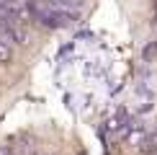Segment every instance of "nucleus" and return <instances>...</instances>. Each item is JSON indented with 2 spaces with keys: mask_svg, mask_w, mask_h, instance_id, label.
<instances>
[{
  "mask_svg": "<svg viewBox=\"0 0 157 155\" xmlns=\"http://www.w3.org/2000/svg\"><path fill=\"white\" fill-rule=\"evenodd\" d=\"M10 57H13V47L5 44V42H0V62H8Z\"/></svg>",
  "mask_w": 157,
  "mask_h": 155,
  "instance_id": "1",
  "label": "nucleus"
},
{
  "mask_svg": "<svg viewBox=\"0 0 157 155\" xmlns=\"http://www.w3.org/2000/svg\"><path fill=\"white\" fill-rule=\"evenodd\" d=\"M147 155H157V153H147Z\"/></svg>",
  "mask_w": 157,
  "mask_h": 155,
  "instance_id": "2",
  "label": "nucleus"
}]
</instances>
